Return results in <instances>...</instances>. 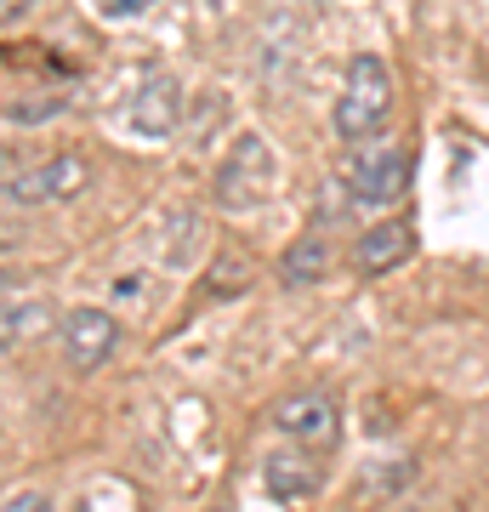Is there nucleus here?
I'll return each instance as SVG.
<instances>
[{
  "mask_svg": "<svg viewBox=\"0 0 489 512\" xmlns=\"http://www.w3.org/2000/svg\"><path fill=\"white\" fill-rule=\"evenodd\" d=\"M211 512H228V507H211Z\"/></svg>",
  "mask_w": 489,
  "mask_h": 512,
  "instance_id": "18",
  "label": "nucleus"
},
{
  "mask_svg": "<svg viewBox=\"0 0 489 512\" xmlns=\"http://www.w3.org/2000/svg\"><path fill=\"white\" fill-rule=\"evenodd\" d=\"M46 325V313H40V302H23V296H6V353L12 348H23V342H29V336H35V330Z\"/></svg>",
  "mask_w": 489,
  "mask_h": 512,
  "instance_id": "12",
  "label": "nucleus"
},
{
  "mask_svg": "<svg viewBox=\"0 0 489 512\" xmlns=\"http://www.w3.org/2000/svg\"><path fill=\"white\" fill-rule=\"evenodd\" d=\"M262 478H268V490L279 495V501H313V495H319V467L302 456V444H296V450H273V456L262 461Z\"/></svg>",
  "mask_w": 489,
  "mask_h": 512,
  "instance_id": "8",
  "label": "nucleus"
},
{
  "mask_svg": "<svg viewBox=\"0 0 489 512\" xmlns=\"http://www.w3.org/2000/svg\"><path fill=\"white\" fill-rule=\"evenodd\" d=\"M148 6H154V0H103L109 18H131V12H148Z\"/></svg>",
  "mask_w": 489,
  "mask_h": 512,
  "instance_id": "16",
  "label": "nucleus"
},
{
  "mask_svg": "<svg viewBox=\"0 0 489 512\" xmlns=\"http://www.w3.org/2000/svg\"><path fill=\"white\" fill-rule=\"evenodd\" d=\"M239 285H251V268H245L239 256H222V262H217V274H211V291L228 296V291H239Z\"/></svg>",
  "mask_w": 489,
  "mask_h": 512,
  "instance_id": "13",
  "label": "nucleus"
},
{
  "mask_svg": "<svg viewBox=\"0 0 489 512\" xmlns=\"http://www.w3.org/2000/svg\"><path fill=\"white\" fill-rule=\"evenodd\" d=\"M29 6H35V0H0V18H6V23H23V18H29Z\"/></svg>",
  "mask_w": 489,
  "mask_h": 512,
  "instance_id": "17",
  "label": "nucleus"
},
{
  "mask_svg": "<svg viewBox=\"0 0 489 512\" xmlns=\"http://www.w3.org/2000/svg\"><path fill=\"white\" fill-rule=\"evenodd\" d=\"M273 194V148L262 137H239L234 154L217 165V200L222 205H239V211H251Z\"/></svg>",
  "mask_w": 489,
  "mask_h": 512,
  "instance_id": "3",
  "label": "nucleus"
},
{
  "mask_svg": "<svg viewBox=\"0 0 489 512\" xmlns=\"http://www.w3.org/2000/svg\"><path fill=\"white\" fill-rule=\"evenodd\" d=\"M57 342H63V365L91 376V370H103L114 359L120 325H114V313H103V308H69L63 325H57Z\"/></svg>",
  "mask_w": 489,
  "mask_h": 512,
  "instance_id": "4",
  "label": "nucleus"
},
{
  "mask_svg": "<svg viewBox=\"0 0 489 512\" xmlns=\"http://www.w3.org/2000/svg\"><path fill=\"white\" fill-rule=\"evenodd\" d=\"M12 126H46V114H57V103H12Z\"/></svg>",
  "mask_w": 489,
  "mask_h": 512,
  "instance_id": "15",
  "label": "nucleus"
},
{
  "mask_svg": "<svg viewBox=\"0 0 489 512\" xmlns=\"http://www.w3.org/2000/svg\"><path fill=\"white\" fill-rule=\"evenodd\" d=\"M182 120V92L171 74H148L143 86H137V97H131V126H137V137H171Z\"/></svg>",
  "mask_w": 489,
  "mask_h": 512,
  "instance_id": "6",
  "label": "nucleus"
},
{
  "mask_svg": "<svg viewBox=\"0 0 489 512\" xmlns=\"http://www.w3.org/2000/svg\"><path fill=\"white\" fill-rule=\"evenodd\" d=\"M347 200L359 205H393L410 188V154L404 148H370V154H353L342 165Z\"/></svg>",
  "mask_w": 489,
  "mask_h": 512,
  "instance_id": "5",
  "label": "nucleus"
},
{
  "mask_svg": "<svg viewBox=\"0 0 489 512\" xmlns=\"http://www.w3.org/2000/svg\"><path fill=\"white\" fill-rule=\"evenodd\" d=\"M0 512H52V495L46 490H12Z\"/></svg>",
  "mask_w": 489,
  "mask_h": 512,
  "instance_id": "14",
  "label": "nucleus"
},
{
  "mask_svg": "<svg viewBox=\"0 0 489 512\" xmlns=\"http://www.w3.org/2000/svg\"><path fill=\"white\" fill-rule=\"evenodd\" d=\"M35 205H52L46 200V171L6 154V211H35Z\"/></svg>",
  "mask_w": 489,
  "mask_h": 512,
  "instance_id": "10",
  "label": "nucleus"
},
{
  "mask_svg": "<svg viewBox=\"0 0 489 512\" xmlns=\"http://www.w3.org/2000/svg\"><path fill=\"white\" fill-rule=\"evenodd\" d=\"M387 114H393V69L387 57L359 52L342 74V97H336V137L342 143H370L387 131Z\"/></svg>",
  "mask_w": 489,
  "mask_h": 512,
  "instance_id": "1",
  "label": "nucleus"
},
{
  "mask_svg": "<svg viewBox=\"0 0 489 512\" xmlns=\"http://www.w3.org/2000/svg\"><path fill=\"white\" fill-rule=\"evenodd\" d=\"M410 251H416V228L404 217H393V222H376L370 234H359L353 262H359V274H387V268H399Z\"/></svg>",
  "mask_w": 489,
  "mask_h": 512,
  "instance_id": "7",
  "label": "nucleus"
},
{
  "mask_svg": "<svg viewBox=\"0 0 489 512\" xmlns=\"http://www.w3.org/2000/svg\"><path fill=\"white\" fill-rule=\"evenodd\" d=\"M40 171H46V200H74L91 183V165L80 154H52Z\"/></svg>",
  "mask_w": 489,
  "mask_h": 512,
  "instance_id": "11",
  "label": "nucleus"
},
{
  "mask_svg": "<svg viewBox=\"0 0 489 512\" xmlns=\"http://www.w3.org/2000/svg\"><path fill=\"white\" fill-rule=\"evenodd\" d=\"M325 274H330V245L319 234L296 239L285 251V262H279V279H285V285H319Z\"/></svg>",
  "mask_w": 489,
  "mask_h": 512,
  "instance_id": "9",
  "label": "nucleus"
},
{
  "mask_svg": "<svg viewBox=\"0 0 489 512\" xmlns=\"http://www.w3.org/2000/svg\"><path fill=\"white\" fill-rule=\"evenodd\" d=\"M273 427L302 450H330L342 439V404L330 399L325 387H296L273 404Z\"/></svg>",
  "mask_w": 489,
  "mask_h": 512,
  "instance_id": "2",
  "label": "nucleus"
}]
</instances>
